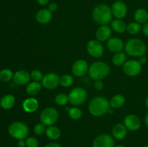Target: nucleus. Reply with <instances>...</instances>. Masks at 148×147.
<instances>
[{"instance_id": "17", "label": "nucleus", "mask_w": 148, "mask_h": 147, "mask_svg": "<svg viewBox=\"0 0 148 147\" xmlns=\"http://www.w3.org/2000/svg\"><path fill=\"white\" fill-rule=\"evenodd\" d=\"M52 19V12L48 9H40L36 12V20L38 23L42 24H48Z\"/></svg>"}, {"instance_id": "30", "label": "nucleus", "mask_w": 148, "mask_h": 147, "mask_svg": "<svg viewBox=\"0 0 148 147\" xmlns=\"http://www.w3.org/2000/svg\"><path fill=\"white\" fill-rule=\"evenodd\" d=\"M74 78L69 74H64L60 77V84L64 87H69L73 84Z\"/></svg>"}, {"instance_id": "19", "label": "nucleus", "mask_w": 148, "mask_h": 147, "mask_svg": "<svg viewBox=\"0 0 148 147\" xmlns=\"http://www.w3.org/2000/svg\"><path fill=\"white\" fill-rule=\"evenodd\" d=\"M113 137L116 140H123L127 135V128L124 124L117 123L113 127Z\"/></svg>"}, {"instance_id": "46", "label": "nucleus", "mask_w": 148, "mask_h": 147, "mask_svg": "<svg viewBox=\"0 0 148 147\" xmlns=\"http://www.w3.org/2000/svg\"><path fill=\"white\" fill-rule=\"evenodd\" d=\"M145 147H148V145H147V146H145Z\"/></svg>"}, {"instance_id": "8", "label": "nucleus", "mask_w": 148, "mask_h": 147, "mask_svg": "<svg viewBox=\"0 0 148 147\" xmlns=\"http://www.w3.org/2000/svg\"><path fill=\"white\" fill-rule=\"evenodd\" d=\"M87 50L89 55L94 58H100L104 53V47L99 40H91L87 44Z\"/></svg>"}, {"instance_id": "34", "label": "nucleus", "mask_w": 148, "mask_h": 147, "mask_svg": "<svg viewBox=\"0 0 148 147\" xmlns=\"http://www.w3.org/2000/svg\"><path fill=\"white\" fill-rule=\"evenodd\" d=\"M46 125L42 123V122L37 123L34 126V128H33L34 133L38 135H42L43 134H44L46 133Z\"/></svg>"}, {"instance_id": "11", "label": "nucleus", "mask_w": 148, "mask_h": 147, "mask_svg": "<svg viewBox=\"0 0 148 147\" xmlns=\"http://www.w3.org/2000/svg\"><path fill=\"white\" fill-rule=\"evenodd\" d=\"M92 147H115L114 137L108 134H101L94 139Z\"/></svg>"}, {"instance_id": "32", "label": "nucleus", "mask_w": 148, "mask_h": 147, "mask_svg": "<svg viewBox=\"0 0 148 147\" xmlns=\"http://www.w3.org/2000/svg\"><path fill=\"white\" fill-rule=\"evenodd\" d=\"M55 102L60 106H63L69 102V97L65 94H59L55 97Z\"/></svg>"}, {"instance_id": "5", "label": "nucleus", "mask_w": 148, "mask_h": 147, "mask_svg": "<svg viewBox=\"0 0 148 147\" xmlns=\"http://www.w3.org/2000/svg\"><path fill=\"white\" fill-rule=\"evenodd\" d=\"M9 134L12 138L17 140L27 138L29 134L28 126L23 122H14L8 128Z\"/></svg>"}, {"instance_id": "2", "label": "nucleus", "mask_w": 148, "mask_h": 147, "mask_svg": "<svg viewBox=\"0 0 148 147\" xmlns=\"http://www.w3.org/2000/svg\"><path fill=\"white\" fill-rule=\"evenodd\" d=\"M112 17L111 9L106 4H98L92 10V19L100 25H107L111 22Z\"/></svg>"}, {"instance_id": "35", "label": "nucleus", "mask_w": 148, "mask_h": 147, "mask_svg": "<svg viewBox=\"0 0 148 147\" xmlns=\"http://www.w3.org/2000/svg\"><path fill=\"white\" fill-rule=\"evenodd\" d=\"M25 142L27 147H38V141L35 137H28L26 138Z\"/></svg>"}, {"instance_id": "31", "label": "nucleus", "mask_w": 148, "mask_h": 147, "mask_svg": "<svg viewBox=\"0 0 148 147\" xmlns=\"http://www.w3.org/2000/svg\"><path fill=\"white\" fill-rule=\"evenodd\" d=\"M69 117L73 120H79L82 117V112L79 108L77 107H73V108H69V110L68 111Z\"/></svg>"}, {"instance_id": "18", "label": "nucleus", "mask_w": 148, "mask_h": 147, "mask_svg": "<svg viewBox=\"0 0 148 147\" xmlns=\"http://www.w3.org/2000/svg\"><path fill=\"white\" fill-rule=\"evenodd\" d=\"M111 29L108 25H101V27L97 30L95 33V37L101 42L107 41L111 37Z\"/></svg>"}, {"instance_id": "25", "label": "nucleus", "mask_w": 148, "mask_h": 147, "mask_svg": "<svg viewBox=\"0 0 148 147\" xmlns=\"http://www.w3.org/2000/svg\"><path fill=\"white\" fill-rule=\"evenodd\" d=\"M41 86L42 84L40 82H30V83L27 84V86H26V92L30 96H34L39 93L41 89Z\"/></svg>"}, {"instance_id": "14", "label": "nucleus", "mask_w": 148, "mask_h": 147, "mask_svg": "<svg viewBox=\"0 0 148 147\" xmlns=\"http://www.w3.org/2000/svg\"><path fill=\"white\" fill-rule=\"evenodd\" d=\"M124 125L127 130L135 131L140 129L141 127V120L140 118L134 114H130L127 115L124 120Z\"/></svg>"}, {"instance_id": "36", "label": "nucleus", "mask_w": 148, "mask_h": 147, "mask_svg": "<svg viewBox=\"0 0 148 147\" xmlns=\"http://www.w3.org/2000/svg\"><path fill=\"white\" fill-rule=\"evenodd\" d=\"M104 84L103 82H102V80H95V83H94V87L95 88V89L97 90H101L103 88Z\"/></svg>"}, {"instance_id": "41", "label": "nucleus", "mask_w": 148, "mask_h": 147, "mask_svg": "<svg viewBox=\"0 0 148 147\" xmlns=\"http://www.w3.org/2000/svg\"><path fill=\"white\" fill-rule=\"evenodd\" d=\"M17 146H18V147H25L26 142L24 140H19L18 143H17Z\"/></svg>"}, {"instance_id": "7", "label": "nucleus", "mask_w": 148, "mask_h": 147, "mask_svg": "<svg viewBox=\"0 0 148 147\" xmlns=\"http://www.w3.org/2000/svg\"><path fill=\"white\" fill-rule=\"evenodd\" d=\"M59 119V112L54 108L48 107L42 110L40 115V122L46 126L53 125Z\"/></svg>"}, {"instance_id": "47", "label": "nucleus", "mask_w": 148, "mask_h": 147, "mask_svg": "<svg viewBox=\"0 0 148 147\" xmlns=\"http://www.w3.org/2000/svg\"><path fill=\"white\" fill-rule=\"evenodd\" d=\"M147 50H148V48H147Z\"/></svg>"}, {"instance_id": "3", "label": "nucleus", "mask_w": 148, "mask_h": 147, "mask_svg": "<svg viewBox=\"0 0 148 147\" xmlns=\"http://www.w3.org/2000/svg\"><path fill=\"white\" fill-rule=\"evenodd\" d=\"M124 50L128 56L137 58L144 56L147 48L143 40L138 38H131L124 44Z\"/></svg>"}, {"instance_id": "44", "label": "nucleus", "mask_w": 148, "mask_h": 147, "mask_svg": "<svg viewBox=\"0 0 148 147\" xmlns=\"http://www.w3.org/2000/svg\"><path fill=\"white\" fill-rule=\"evenodd\" d=\"M145 105H146V106L148 108V97L146 98V99H145Z\"/></svg>"}, {"instance_id": "9", "label": "nucleus", "mask_w": 148, "mask_h": 147, "mask_svg": "<svg viewBox=\"0 0 148 147\" xmlns=\"http://www.w3.org/2000/svg\"><path fill=\"white\" fill-rule=\"evenodd\" d=\"M42 86L48 89H54L60 84V77L56 73H48L43 76L41 81Z\"/></svg>"}, {"instance_id": "40", "label": "nucleus", "mask_w": 148, "mask_h": 147, "mask_svg": "<svg viewBox=\"0 0 148 147\" xmlns=\"http://www.w3.org/2000/svg\"><path fill=\"white\" fill-rule=\"evenodd\" d=\"M138 61L143 66V65L145 64L146 62H147V58L145 57V56H141V57H140V59H139Z\"/></svg>"}, {"instance_id": "23", "label": "nucleus", "mask_w": 148, "mask_h": 147, "mask_svg": "<svg viewBox=\"0 0 148 147\" xmlns=\"http://www.w3.org/2000/svg\"><path fill=\"white\" fill-rule=\"evenodd\" d=\"M125 97L121 95H116L111 97L110 100V106L114 109L120 108L125 103Z\"/></svg>"}, {"instance_id": "27", "label": "nucleus", "mask_w": 148, "mask_h": 147, "mask_svg": "<svg viewBox=\"0 0 148 147\" xmlns=\"http://www.w3.org/2000/svg\"><path fill=\"white\" fill-rule=\"evenodd\" d=\"M126 61H127V55L122 51L115 53L112 58V62L116 66H124Z\"/></svg>"}, {"instance_id": "24", "label": "nucleus", "mask_w": 148, "mask_h": 147, "mask_svg": "<svg viewBox=\"0 0 148 147\" xmlns=\"http://www.w3.org/2000/svg\"><path fill=\"white\" fill-rule=\"evenodd\" d=\"M46 135L50 139L57 140L61 136V131L58 127L55 125H50L46 128Z\"/></svg>"}, {"instance_id": "38", "label": "nucleus", "mask_w": 148, "mask_h": 147, "mask_svg": "<svg viewBox=\"0 0 148 147\" xmlns=\"http://www.w3.org/2000/svg\"><path fill=\"white\" fill-rule=\"evenodd\" d=\"M143 31L145 35L148 37V22L144 24V26L143 27Z\"/></svg>"}, {"instance_id": "12", "label": "nucleus", "mask_w": 148, "mask_h": 147, "mask_svg": "<svg viewBox=\"0 0 148 147\" xmlns=\"http://www.w3.org/2000/svg\"><path fill=\"white\" fill-rule=\"evenodd\" d=\"M111 9L113 16H114L116 19L121 20L127 16V7L124 1H120V0L114 1Z\"/></svg>"}, {"instance_id": "42", "label": "nucleus", "mask_w": 148, "mask_h": 147, "mask_svg": "<svg viewBox=\"0 0 148 147\" xmlns=\"http://www.w3.org/2000/svg\"><path fill=\"white\" fill-rule=\"evenodd\" d=\"M38 3L41 6H45L49 2V0H37Z\"/></svg>"}, {"instance_id": "26", "label": "nucleus", "mask_w": 148, "mask_h": 147, "mask_svg": "<svg viewBox=\"0 0 148 147\" xmlns=\"http://www.w3.org/2000/svg\"><path fill=\"white\" fill-rule=\"evenodd\" d=\"M111 28L118 33H123L127 30V24L120 19H116L111 22Z\"/></svg>"}, {"instance_id": "6", "label": "nucleus", "mask_w": 148, "mask_h": 147, "mask_svg": "<svg viewBox=\"0 0 148 147\" xmlns=\"http://www.w3.org/2000/svg\"><path fill=\"white\" fill-rule=\"evenodd\" d=\"M69 102L74 106L81 105L86 101L88 94L86 90L82 87H75L72 89L69 93Z\"/></svg>"}, {"instance_id": "4", "label": "nucleus", "mask_w": 148, "mask_h": 147, "mask_svg": "<svg viewBox=\"0 0 148 147\" xmlns=\"http://www.w3.org/2000/svg\"><path fill=\"white\" fill-rule=\"evenodd\" d=\"M110 66L103 61H95L89 66L88 73L94 80H101L106 77L110 73Z\"/></svg>"}, {"instance_id": "15", "label": "nucleus", "mask_w": 148, "mask_h": 147, "mask_svg": "<svg viewBox=\"0 0 148 147\" xmlns=\"http://www.w3.org/2000/svg\"><path fill=\"white\" fill-rule=\"evenodd\" d=\"M107 48L110 51L114 53H119L124 49V43L119 37H110L107 40Z\"/></svg>"}, {"instance_id": "28", "label": "nucleus", "mask_w": 148, "mask_h": 147, "mask_svg": "<svg viewBox=\"0 0 148 147\" xmlns=\"http://www.w3.org/2000/svg\"><path fill=\"white\" fill-rule=\"evenodd\" d=\"M141 29V24L137 22H130V24L127 26V31L131 35L137 34L138 33H140Z\"/></svg>"}, {"instance_id": "37", "label": "nucleus", "mask_w": 148, "mask_h": 147, "mask_svg": "<svg viewBox=\"0 0 148 147\" xmlns=\"http://www.w3.org/2000/svg\"><path fill=\"white\" fill-rule=\"evenodd\" d=\"M58 8V5L55 2H51L49 4L48 6V10L51 12H55Z\"/></svg>"}, {"instance_id": "13", "label": "nucleus", "mask_w": 148, "mask_h": 147, "mask_svg": "<svg viewBox=\"0 0 148 147\" xmlns=\"http://www.w3.org/2000/svg\"><path fill=\"white\" fill-rule=\"evenodd\" d=\"M88 69H89V66H88V62L83 59H79L73 63L72 71L75 76L81 77L86 74L87 72H88Z\"/></svg>"}, {"instance_id": "43", "label": "nucleus", "mask_w": 148, "mask_h": 147, "mask_svg": "<svg viewBox=\"0 0 148 147\" xmlns=\"http://www.w3.org/2000/svg\"><path fill=\"white\" fill-rule=\"evenodd\" d=\"M145 122L146 126H147L148 128V112H147V115H146L145 118Z\"/></svg>"}, {"instance_id": "16", "label": "nucleus", "mask_w": 148, "mask_h": 147, "mask_svg": "<svg viewBox=\"0 0 148 147\" xmlns=\"http://www.w3.org/2000/svg\"><path fill=\"white\" fill-rule=\"evenodd\" d=\"M30 74L25 70H19L14 74L13 81L16 84L25 85L30 80Z\"/></svg>"}, {"instance_id": "20", "label": "nucleus", "mask_w": 148, "mask_h": 147, "mask_svg": "<svg viewBox=\"0 0 148 147\" xmlns=\"http://www.w3.org/2000/svg\"><path fill=\"white\" fill-rule=\"evenodd\" d=\"M39 106L38 101L33 97L27 98L23 102V108L25 112L31 113L36 112Z\"/></svg>"}, {"instance_id": "39", "label": "nucleus", "mask_w": 148, "mask_h": 147, "mask_svg": "<svg viewBox=\"0 0 148 147\" xmlns=\"http://www.w3.org/2000/svg\"><path fill=\"white\" fill-rule=\"evenodd\" d=\"M44 147H62V146L58 143H49L47 144Z\"/></svg>"}, {"instance_id": "21", "label": "nucleus", "mask_w": 148, "mask_h": 147, "mask_svg": "<svg viewBox=\"0 0 148 147\" xmlns=\"http://www.w3.org/2000/svg\"><path fill=\"white\" fill-rule=\"evenodd\" d=\"M15 104V97L12 95H6L0 100V105L4 110H10Z\"/></svg>"}, {"instance_id": "1", "label": "nucleus", "mask_w": 148, "mask_h": 147, "mask_svg": "<svg viewBox=\"0 0 148 147\" xmlns=\"http://www.w3.org/2000/svg\"><path fill=\"white\" fill-rule=\"evenodd\" d=\"M111 109L110 102L106 97L96 96L92 98L88 105V110L92 115L100 117L108 112Z\"/></svg>"}, {"instance_id": "33", "label": "nucleus", "mask_w": 148, "mask_h": 147, "mask_svg": "<svg viewBox=\"0 0 148 147\" xmlns=\"http://www.w3.org/2000/svg\"><path fill=\"white\" fill-rule=\"evenodd\" d=\"M30 78H31V79H33V82H40L43 79V74H42V72L40 71L33 70L30 73Z\"/></svg>"}, {"instance_id": "22", "label": "nucleus", "mask_w": 148, "mask_h": 147, "mask_svg": "<svg viewBox=\"0 0 148 147\" xmlns=\"http://www.w3.org/2000/svg\"><path fill=\"white\" fill-rule=\"evenodd\" d=\"M134 20L140 24H145L148 20V13L145 9L139 8L134 12Z\"/></svg>"}, {"instance_id": "45", "label": "nucleus", "mask_w": 148, "mask_h": 147, "mask_svg": "<svg viewBox=\"0 0 148 147\" xmlns=\"http://www.w3.org/2000/svg\"><path fill=\"white\" fill-rule=\"evenodd\" d=\"M115 147H126V146H124V145H118V146H116Z\"/></svg>"}, {"instance_id": "10", "label": "nucleus", "mask_w": 148, "mask_h": 147, "mask_svg": "<svg viewBox=\"0 0 148 147\" xmlns=\"http://www.w3.org/2000/svg\"><path fill=\"white\" fill-rule=\"evenodd\" d=\"M124 74L130 76H135L140 74L142 71V65L138 61L129 60L123 66Z\"/></svg>"}, {"instance_id": "29", "label": "nucleus", "mask_w": 148, "mask_h": 147, "mask_svg": "<svg viewBox=\"0 0 148 147\" xmlns=\"http://www.w3.org/2000/svg\"><path fill=\"white\" fill-rule=\"evenodd\" d=\"M13 76H14V74L10 69H4L0 71V80L2 82H10L11 79H13Z\"/></svg>"}]
</instances>
